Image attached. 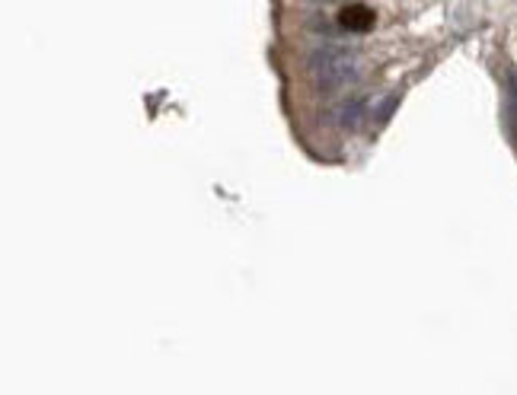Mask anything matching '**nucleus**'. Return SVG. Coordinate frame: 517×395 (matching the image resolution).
<instances>
[{
	"mask_svg": "<svg viewBox=\"0 0 517 395\" xmlns=\"http://www.w3.org/2000/svg\"><path fill=\"white\" fill-rule=\"evenodd\" d=\"M374 23H377L374 10L364 4H348V6H342V13H338V25H342L345 32H355V35L367 32Z\"/></svg>",
	"mask_w": 517,
	"mask_h": 395,
	"instance_id": "obj_3",
	"label": "nucleus"
},
{
	"mask_svg": "<svg viewBox=\"0 0 517 395\" xmlns=\"http://www.w3.org/2000/svg\"><path fill=\"white\" fill-rule=\"evenodd\" d=\"M310 29L316 32V35H342V25H332V23H326V19H310Z\"/></svg>",
	"mask_w": 517,
	"mask_h": 395,
	"instance_id": "obj_5",
	"label": "nucleus"
},
{
	"mask_svg": "<svg viewBox=\"0 0 517 395\" xmlns=\"http://www.w3.org/2000/svg\"><path fill=\"white\" fill-rule=\"evenodd\" d=\"M399 105V96H387V99L380 102V105H377V125H387L389 118H393V108Z\"/></svg>",
	"mask_w": 517,
	"mask_h": 395,
	"instance_id": "obj_4",
	"label": "nucleus"
},
{
	"mask_svg": "<svg viewBox=\"0 0 517 395\" xmlns=\"http://www.w3.org/2000/svg\"><path fill=\"white\" fill-rule=\"evenodd\" d=\"M367 96H351V99H345L342 105L332 108L329 121L335 127H342V131H357V127L364 125V118H367Z\"/></svg>",
	"mask_w": 517,
	"mask_h": 395,
	"instance_id": "obj_2",
	"label": "nucleus"
},
{
	"mask_svg": "<svg viewBox=\"0 0 517 395\" xmlns=\"http://www.w3.org/2000/svg\"><path fill=\"white\" fill-rule=\"evenodd\" d=\"M306 74H310L313 86L319 93L332 96L357 80V51L345 48V45H332V42L316 45L306 55Z\"/></svg>",
	"mask_w": 517,
	"mask_h": 395,
	"instance_id": "obj_1",
	"label": "nucleus"
},
{
	"mask_svg": "<svg viewBox=\"0 0 517 395\" xmlns=\"http://www.w3.org/2000/svg\"><path fill=\"white\" fill-rule=\"evenodd\" d=\"M316 6H326V4H335V0H313Z\"/></svg>",
	"mask_w": 517,
	"mask_h": 395,
	"instance_id": "obj_6",
	"label": "nucleus"
}]
</instances>
